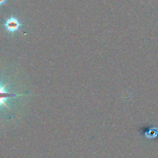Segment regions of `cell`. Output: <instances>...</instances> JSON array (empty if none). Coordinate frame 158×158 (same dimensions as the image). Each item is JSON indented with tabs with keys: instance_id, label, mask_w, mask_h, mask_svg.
I'll list each match as a JSON object with an SVG mask.
<instances>
[{
	"instance_id": "obj_1",
	"label": "cell",
	"mask_w": 158,
	"mask_h": 158,
	"mask_svg": "<svg viewBox=\"0 0 158 158\" xmlns=\"http://www.w3.org/2000/svg\"><path fill=\"white\" fill-rule=\"evenodd\" d=\"M28 94L17 85L16 79L0 73V126L15 121Z\"/></svg>"
},
{
	"instance_id": "obj_2",
	"label": "cell",
	"mask_w": 158,
	"mask_h": 158,
	"mask_svg": "<svg viewBox=\"0 0 158 158\" xmlns=\"http://www.w3.org/2000/svg\"><path fill=\"white\" fill-rule=\"evenodd\" d=\"M22 26V23L19 22V20L14 16L9 17L5 23L4 27L6 30L9 33H14L18 31Z\"/></svg>"
},
{
	"instance_id": "obj_3",
	"label": "cell",
	"mask_w": 158,
	"mask_h": 158,
	"mask_svg": "<svg viewBox=\"0 0 158 158\" xmlns=\"http://www.w3.org/2000/svg\"><path fill=\"white\" fill-rule=\"evenodd\" d=\"M6 0H0V5H2L6 2Z\"/></svg>"
}]
</instances>
